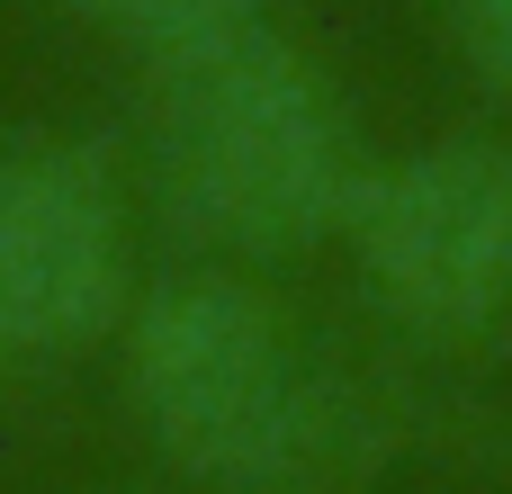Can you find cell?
Here are the masks:
<instances>
[{
	"label": "cell",
	"instance_id": "52a82bcc",
	"mask_svg": "<svg viewBox=\"0 0 512 494\" xmlns=\"http://www.w3.org/2000/svg\"><path fill=\"white\" fill-rule=\"evenodd\" d=\"M144 494H216V486H144Z\"/></svg>",
	"mask_w": 512,
	"mask_h": 494
},
{
	"label": "cell",
	"instance_id": "277c9868",
	"mask_svg": "<svg viewBox=\"0 0 512 494\" xmlns=\"http://www.w3.org/2000/svg\"><path fill=\"white\" fill-rule=\"evenodd\" d=\"M135 279V198L108 153L72 135L0 144V369L63 360L126 333Z\"/></svg>",
	"mask_w": 512,
	"mask_h": 494
},
{
	"label": "cell",
	"instance_id": "8992f818",
	"mask_svg": "<svg viewBox=\"0 0 512 494\" xmlns=\"http://www.w3.org/2000/svg\"><path fill=\"white\" fill-rule=\"evenodd\" d=\"M441 18H450V45H459V63L512 99V0H441Z\"/></svg>",
	"mask_w": 512,
	"mask_h": 494
},
{
	"label": "cell",
	"instance_id": "3957f363",
	"mask_svg": "<svg viewBox=\"0 0 512 494\" xmlns=\"http://www.w3.org/2000/svg\"><path fill=\"white\" fill-rule=\"evenodd\" d=\"M342 252L405 342L512 351V135H441L369 162Z\"/></svg>",
	"mask_w": 512,
	"mask_h": 494
},
{
	"label": "cell",
	"instance_id": "7a4b0ae2",
	"mask_svg": "<svg viewBox=\"0 0 512 494\" xmlns=\"http://www.w3.org/2000/svg\"><path fill=\"white\" fill-rule=\"evenodd\" d=\"M144 180L198 261L270 270L351 234L369 153L342 90L270 18L216 54L144 72Z\"/></svg>",
	"mask_w": 512,
	"mask_h": 494
},
{
	"label": "cell",
	"instance_id": "5b68a950",
	"mask_svg": "<svg viewBox=\"0 0 512 494\" xmlns=\"http://www.w3.org/2000/svg\"><path fill=\"white\" fill-rule=\"evenodd\" d=\"M72 18H90L99 36H117L144 72H171L189 54H216L252 27H270V0H63Z\"/></svg>",
	"mask_w": 512,
	"mask_h": 494
},
{
	"label": "cell",
	"instance_id": "6da1fadb",
	"mask_svg": "<svg viewBox=\"0 0 512 494\" xmlns=\"http://www.w3.org/2000/svg\"><path fill=\"white\" fill-rule=\"evenodd\" d=\"M126 405L153 450L216 494H288L378 450V405L306 342L261 270H162L126 333Z\"/></svg>",
	"mask_w": 512,
	"mask_h": 494
}]
</instances>
